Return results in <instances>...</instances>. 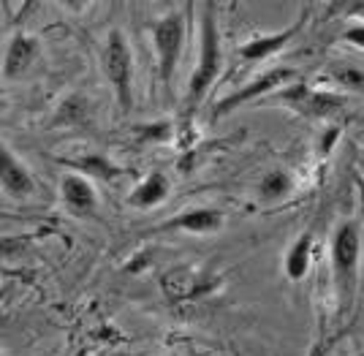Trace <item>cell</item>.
Instances as JSON below:
<instances>
[{
    "instance_id": "10",
    "label": "cell",
    "mask_w": 364,
    "mask_h": 356,
    "mask_svg": "<svg viewBox=\"0 0 364 356\" xmlns=\"http://www.w3.org/2000/svg\"><path fill=\"white\" fill-rule=\"evenodd\" d=\"M0 190L11 199H31L36 193V180L25 163L11 153V147L0 139Z\"/></svg>"
},
{
    "instance_id": "22",
    "label": "cell",
    "mask_w": 364,
    "mask_h": 356,
    "mask_svg": "<svg viewBox=\"0 0 364 356\" xmlns=\"http://www.w3.org/2000/svg\"><path fill=\"white\" fill-rule=\"evenodd\" d=\"M171 356H174V354H171Z\"/></svg>"
},
{
    "instance_id": "9",
    "label": "cell",
    "mask_w": 364,
    "mask_h": 356,
    "mask_svg": "<svg viewBox=\"0 0 364 356\" xmlns=\"http://www.w3.org/2000/svg\"><path fill=\"white\" fill-rule=\"evenodd\" d=\"M60 202L65 212L76 217H90L98 210V193L92 180H87L79 171H68L60 177Z\"/></svg>"
},
{
    "instance_id": "18",
    "label": "cell",
    "mask_w": 364,
    "mask_h": 356,
    "mask_svg": "<svg viewBox=\"0 0 364 356\" xmlns=\"http://www.w3.org/2000/svg\"><path fill=\"white\" fill-rule=\"evenodd\" d=\"M337 79H340V82H346L350 90L362 93V68H359V65H348V68L337 71Z\"/></svg>"
},
{
    "instance_id": "6",
    "label": "cell",
    "mask_w": 364,
    "mask_h": 356,
    "mask_svg": "<svg viewBox=\"0 0 364 356\" xmlns=\"http://www.w3.org/2000/svg\"><path fill=\"white\" fill-rule=\"evenodd\" d=\"M226 226V215L215 207H193L180 215H171L168 220L158 223L152 232L158 234H218Z\"/></svg>"
},
{
    "instance_id": "23",
    "label": "cell",
    "mask_w": 364,
    "mask_h": 356,
    "mask_svg": "<svg viewBox=\"0 0 364 356\" xmlns=\"http://www.w3.org/2000/svg\"><path fill=\"white\" fill-rule=\"evenodd\" d=\"M0 356H3V354H0Z\"/></svg>"
},
{
    "instance_id": "8",
    "label": "cell",
    "mask_w": 364,
    "mask_h": 356,
    "mask_svg": "<svg viewBox=\"0 0 364 356\" xmlns=\"http://www.w3.org/2000/svg\"><path fill=\"white\" fill-rule=\"evenodd\" d=\"M362 256V226L356 220H346L337 226L332 237V266L340 280H348Z\"/></svg>"
},
{
    "instance_id": "1",
    "label": "cell",
    "mask_w": 364,
    "mask_h": 356,
    "mask_svg": "<svg viewBox=\"0 0 364 356\" xmlns=\"http://www.w3.org/2000/svg\"><path fill=\"white\" fill-rule=\"evenodd\" d=\"M223 71V47H220V25H218V6L213 0L204 3L201 16H198V58L196 68L188 82V93H185V107L188 114L204 101V95L210 93L215 79Z\"/></svg>"
},
{
    "instance_id": "3",
    "label": "cell",
    "mask_w": 364,
    "mask_h": 356,
    "mask_svg": "<svg viewBox=\"0 0 364 356\" xmlns=\"http://www.w3.org/2000/svg\"><path fill=\"white\" fill-rule=\"evenodd\" d=\"M152 47H155V58H158V77L164 90L171 95V85H174V74L180 68L182 49H185V14L182 11H168L161 19H155L150 25Z\"/></svg>"
},
{
    "instance_id": "12",
    "label": "cell",
    "mask_w": 364,
    "mask_h": 356,
    "mask_svg": "<svg viewBox=\"0 0 364 356\" xmlns=\"http://www.w3.org/2000/svg\"><path fill=\"white\" fill-rule=\"evenodd\" d=\"M171 193V180L164 171H150L141 183H139L131 193H128V204L134 210H152L158 204H164Z\"/></svg>"
},
{
    "instance_id": "17",
    "label": "cell",
    "mask_w": 364,
    "mask_h": 356,
    "mask_svg": "<svg viewBox=\"0 0 364 356\" xmlns=\"http://www.w3.org/2000/svg\"><path fill=\"white\" fill-rule=\"evenodd\" d=\"M139 141H168L171 139V123L168 120H155L136 128Z\"/></svg>"
},
{
    "instance_id": "20",
    "label": "cell",
    "mask_w": 364,
    "mask_h": 356,
    "mask_svg": "<svg viewBox=\"0 0 364 356\" xmlns=\"http://www.w3.org/2000/svg\"><path fill=\"white\" fill-rule=\"evenodd\" d=\"M362 36H364V28H362V22H359L356 28H350V31H346V36H343V38H346L348 44H356V47L362 49V44H364Z\"/></svg>"
},
{
    "instance_id": "2",
    "label": "cell",
    "mask_w": 364,
    "mask_h": 356,
    "mask_svg": "<svg viewBox=\"0 0 364 356\" xmlns=\"http://www.w3.org/2000/svg\"><path fill=\"white\" fill-rule=\"evenodd\" d=\"M101 68L107 77L109 87L114 93L120 114H131L134 112V52L122 31H109L104 49H101Z\"/></svg>"
},
{
    "instance_id": "21",
    "label": "cell",
    "mask_w": 364,
    "mask_h": 356,
    "mask_svg": "<svg viewBox=\"0 0 364 356\" xmlns=\"http://www.w3.org/2000/svg\"><path fill=\"white\" fill-rule=\"evenodd\" d=\"M3 112H6V101H3V98H0V114H3Z\"/></svg>"
},
{
    "instance_id": "11",
    "label": "cell",
    "mask_w": 364,
    "mask_h": 356,
    "mask_svg": "<svg viewBox=\"0 0 364 356\" xmlns=\"http://www.w3.org/2000/svg\"><path fill=\"white\" fill-rule=\"evenodd\" d=\"M38 38L31 36V33H14L9 47H6V55H3V77L16 82L22 79L28 71L33 68V63L38 58Z\"/></svg>"
},
{
    "instance_id": "7",
    "label": "cell",
    "mask_w": 364,
    "mask_h": 356,
    "mask_svg": "<svg viewBox=\"0 0 364 356\" xmlns=\"http://www.w3.org/2000/svg\"><path fill=\"white\" fill-rule=\"evenodd\" d=\"M307 16L310 14H307V9H304L302 14H299V19H296L294 25H289V28H283V31H277V33L253 36L250 41H245L242 47L237 49V58L242 63H261V60H267V58H272V55H277V52H283V49L296 38V33L304 28Z\"/></svg>"
},
{
    "instance_id": "4",
    "label": "cell",
    "mask_w": 364,
    "mask_h": 356,
    "mask_svg": "<svg viewBox=\"0 0 364 356\" xmlns=\"http://www.w3.org/2000/svg\"><path fill=\"white\" fill-rule=\"evenodd\" d=\"M294 79H296V71H294V68H286V65L272 68V71H267V74H261V77L250 79V85H245V87H240L237 93L226 95L223 101H218V104H215L213 123H218L223 114H231L234 109L245 107L247 101H256V98L272 93V90L283 87V85H289V82H294Z\"/></svg>"
},
{
    "instance_id": "13",
    "label": "cell",
    "mask_w": 364,
    "mask_h": 356,
    "mask_svg": "<svg viewBox=\"0 0 364 356\" xmlns=\"http://www.w3.org/2000/svg\"><path fill=\"white\" fill-rule=\"evenodd\" d=\"M310 261H313V232L304 229L286 250V259H283V272L291 283H299L304 280V275L310 272Z\"/></svg>"
},
{
    "instance_id": "15",
    "label": "cell",
    "mask_w": 364,
    "mask_h": 356,
    "mask_svg": "<svg viewBox=\"0 0 364 356\" xmlns=\"http://www.w3.org/2000/svg\"><path fill=\"white\" fill-rule=\"evenodd\" d=\"M74 166L87 180L95 177V180H104V183H112V180H117V177L125 174V169H120L117 163H112L107 155H82V158L74 161Z\"/></svg>"
},
{
    "instance_id": "14",
    "label": "cell",
    "mask_w": 364,
    "mask_h": 356,
    "mask_svg": "<svg viewBox=\"0 0 364 356\" xmlns=\"http://www.w3.org/2000/svg\"><path fill=\"white\" fill-rule=\"evenodd\" d=\"M90 101L85 93H68L63 98L55 114L49 117V125L52 128H74V125H85L90 120Z\"/></svg>"
},
{
    "instance_id": "5",
    "label": "cell",
    "mask_w": 364,
    "mask_h": 356,
    "mask_svg": "<svg viewBox=\"0 0 364 356\" xmlns=\"http://www.w3.org/2000/svg\"><path fill=\"white\" fill-rule=\"evenodd\" d=\"M277 101L289 104L296 112H302L307 117H332L334 112L346 107V95H334V93H323V90H310L307 85H294L286 93L274 95Z\"/></svg>"
},
{
    "instance_id": "16",
    "label": "cell",
    "mask_w": 364,
    "mask_h": 356,
    "mask_svg": "<svg viewBox=\"0 0 364 356\" xmlns=\"http://www.w3.org/2000/svg\"><path fill=\"white\" fill-rule=\"evenodd\" d=\"M291 190H294V177L286 169H269L261 177V183H258L261 202H269V204L286 199Z\"/></svg>"
},
{
    "instance_id": "19",
    "label": "cell",
    "mask_w": 364,
    "mask_h": 356,
    "mask_svg": "<svg viewBox=\"0 0 364 356\" xmlns=\"http://www.w3.org/2000/svg\"><path fill=\"white\" fill-rule=\"evenodd\" d=\"M340 139V128H326V134H323V139H321V155H329L332 153V147L337 144Z\"/></svg>"
}]
</instances>
